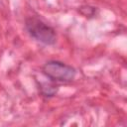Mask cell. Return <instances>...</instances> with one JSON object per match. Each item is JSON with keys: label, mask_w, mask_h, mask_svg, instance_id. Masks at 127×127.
<instances>
[{"label": "cell", "mask_w": 127, "mask_h": 127, "mask_svg": "<svg viewBox=\"0 0 127 127\" xmlns=\"http://www.w3.org/2000/svg\"><path fill=\"white\" fill-rule=\"evenodd\" d=\"M26 29L30 36L45 45H54L57 42L56 31L38 17H29L25 22Z\"/></svg>", "instance_id": "1"}, {"label": "cell", "mask_w": 127, "mask_h": 127, "mask_svg": "<svg viewBox=\"0 0 127 127\" xmlns=\"http://www.w3.org/2000/svg\"><path fill=\"white\" fill-rule=\"evenodd\" d=\"M43 73L52 81L70 82L74 79L76 70L71 65L59 61H49L43 66Z\"/></svg>", "instance_id": "2"}, {"label": "cell", "mask_w": 127, "mask_h": 127, "mask_svg": "<svg viewBox=\"0 0 127 127\" xmlns=\"http://www.w3.org/2000/svg\"><path fill=\"white\" fill-rule=\"evenodd\" d=\"M40 89L43 95L45 96H54L58 91V85L52 82H43L40 84Z\"/></svg>", "instance_id": "3"}]
</instances>
